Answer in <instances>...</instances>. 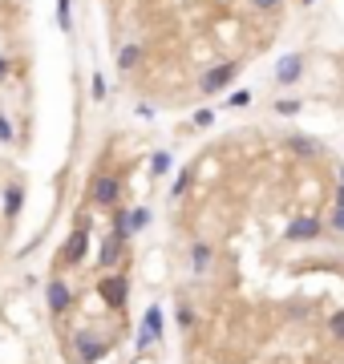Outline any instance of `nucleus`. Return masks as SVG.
I'll return each instance as SVG.
<instances>
[{
    "label": "nucleus",
    "mask_w": 344,
    "mask_h": 364,
    "mask_svg": "<svg viewBox=\"0 0 344 364\" xmlns=\"http://www.w3.org/2000/svg\"><path fill=\"white\" fill-rule=\"evenodd\" d=\"M146 227H150V207H134V211H130V223H126V235L134 239V235L146 231Z\"/></svg>",
    "instance_id": "14"
},
{
    "label": "nucleus",
    "mask_w": 344,
    "mask_h": 364,
    "mask_svg": "<svg viewBox=\"0 0 344 364\" xmlns=\"http://www.w3.org/2000/svg\"><path fill=\"white\" fill-rule=\"evenodd\" d=\"M20 207H25V186H20V182H8V186H4V219H17Z\"/></svg>",
    "instance_id": "12"
},
{
    "label": "nucleus",
    "mask_w": 344,
    "mask_h": 364,
    "mask_svg": "<svg viewBox=\"0 0 344 364\" xmlns=\"http://www.w3.org/2000/svg\"><path fill=\"white\" fill-rule=\"evenodd\" d=\"M117 195H122V182L114 178V174H98V178L89 182V199H94V207H114Z\"/></svg>",
    "instance_id": "7"
},
{
    "label": "nucleus",
    "mask_w": 344,
    "mask_h": 364,
    "mask_svg": "<svg viewBox=\"0 0 344 364\" xmlns=\"http://www.w3.org/2000/svg\"><path fill=\"white\" fill-rule=\"evenodd\" d=\"M163 332H166L163 304H150L146 312H142V324H138V336H134V352H146V348L163 344Z\"/></svg>",
    "instance_id": "1"
},
{
    "label": "nucleus",
    "mask_w": 344,
    "mask_h": 364,
    "mask_svg": "<svg viewBox=\"0 0 344 364\" xmlns=\"http://www.w3.org/2000/svg\"><path fill=\"white\" fill-rule=\"evenodd\" d=\"M126 243H130V235L117 231V227L106 235V239H101V247H98V267H101V271H110V267L122 264V255H126Z\"/></svg>",
    "instance_id": "3"
},
{
    "label": "nucleus",
    "mask_w": 344,
    "mask_h": 364,
    "mask_svg": "<svg viewBox=\"0 0 344 364\" xmlns=\"http://www.w3.org/2000/svg\"><path fill=\"white\" fill-rule=\"evenodd\" d=\"M195 324H198L195 308H191V304H179V328H182V332H191Z\"/></svg>",
    "instance_id": "20"
},
{
    "label": "nucleus",
    "mask_w": 344,
    "mask_h": 364,
    "mask_svg": "<svg viewBox=\"0 0 344 364\" xmlns=\"http://www.w3.org/2000/svg\"><path fill=\"white\" fill-rule=\"evenodd\" d=\"M288 146H292L295 154H316V150H320L316 142H312V138H304V134H295V138H288Z\"/></svg>",
    "instance_id": "19"
},
{
    "label": "nucleus",
    "mask_w": 344,
    "mask_h": 364,
    "mask_svg": "<svg viewBox=\"0 0 344 364\" xmlns=\"http://www.w3.org/2000/svg\"><path fill=\"white\" fill-rule=\"evenodd\" d=\"M300 4H316V0H300Z\"/></svg>",
    "instance_id": "29"
},
{
    "label": "nucleus",
    "mask_w": 344,
    "mask_h": 364,
    "mask_svg": "<svg viewBox=\"0 0 344 364\" xmlns=\"http://www.w3.org/2000/svg\"><path fill=\"white\" fill-rule=\"evenodd\" d=\"M186 259H191V271H195V275H207V271H211V259H215L211 243H207V239H195L191 251H186Z\"/></svg>",
    "instance_id": "11"
},
{
    "label": "nucleus",
    "mask_w": 344,
    "mask_h": 364,
    "mask_svg": "<svg viewBox=\"0 0 344 364\" xmlns=\"http://www.w3.org/2000/svg\"><path fill=\"white\" fill-rule=\"evenodd\" d=\"M255 8H260V13H272V8H279V0H255Z\"/></svg>",
    "instance_id": "27"
},
{
    "label": "nucleus",
    "mask_w": 344,
    "mask_h": 364,
    "mask_svg": "<svg viewBox=\"0 0 344 364\" xmlns=\"http://www.w3.org/2000/svg\"><path fill=\"white\" fill-rule=\"evenodd\" d=\"M98 296L114 308V312H122L126 304H130V275H122V271H114V275H101L98 280Z\"/></svg>",
    "instance_id": "2"
},
{
    "label": "nucleus",
    "mask_w": 344,
    "mask_h": 364,
    "mask_svg": "<svg viewBox=\"0 0 344 364\" xmlns=\"http://www.w3.org/2000/svg\"><path fill=\"white\" fill-rule=\"evenodd\" d=\"M247 101H251V93H247V89H235V93L227 98V110H243Z\"/></svg>",
    "instance_id": "23"
},
{
    "label": "nucleus",
    "mask_w": 344,
    "mask_h": 364,
    "mask_svg": "<svg viewBox=\"0 0 344 364\" xmlns=\"http://www.w3.org/2000/svg\"><path fill=\"white\" fill-rule=\"evenodd\" d=\"M138 61H142V45H122V49H117V69H122V73H130Z\"/></svg>",
    "instance_id": "13"
},
{
    "label": "nucleus",
    "mask_w": 344,
    "mask_h": 364,
    "mask_svg": "<svg viewBox=\"0 0 344 364\" xmlns=\"http://www.w3.org/2000/svg\"><path fill=\"white\" fill-rule=\"evenodd\" d=\"M324 235V223L316 215H295L288 227H284V239H292V243H312V239H320Z\"/></svg>",
    "instance_id": "6"
},
{
    "label": "nucleus",
    "mask_w": 344,
    "mask_h": 364,
    "mask_svg": "<svg viewBox=\"0 0 344 364\" xmlns=\"http://www.w3.org/2000/svg\"><path fill=\"white\" fill-rule=\"evenodd\" d=\"M328 227L336 235H344V207H332V215H328Z\"/></svg>",
    "instance_id": "24"
},
{
    "label": "nucleus",
    "mask_w": 344,
    "mask_h": 364,
    "mask_svg": "<svg viewBox=\"0 0 344 364\" xmlns=\"http://www.w3.org/2000/svg\"><path fill=\"white\" fill-rule=\"evenodd\" d=\"M235 73H239V65L235 61H223V65H215V69H207L203 77H198V89L211 98V93H223L231 82H235Z\"/></svg>",
    "instance_id": "4"
},
{
    "label": "nucleus",
    "mask_w": 344,
    "mask_h": 364,
    "mask_svg": "<svg viewBox=\"0 0 344 364\" xmlns=\"http://www.w3.org/2000/svg\"><path fill=\"white\" fill-rule=\"evenodd\" d=\"M300 77H304V57H300V53H288V57H279L276 61V85L292 89Z\"/></svg>",
    "instance_id": "10"
},
{
    "label": "nucleus",
    "mask_w": 344,
    "mask_h": 364,
    "mask_svg": "<svg viewBox=\"0 0 344 364\" xmlns=\"http://www.w3.org/2000/svg\"><path fill=\"white\" fill-rule=\"evenodd\" d=\"M191 178H195V166L179 170V178H174V190H170V195H174V199H182V195H186V186H191Z\"/></svg>",
    "instance_id": "17"
},
{
    "label": "nucleus",
    "mask_w": 344,
    "mask_h": 364,
    "mask_svg": "<svg viewBox=\"0 0 344 364\" xmlns=\"http://www.w3.org/2000/svg\"><path fill=\"white\" fill-rule=\"evenodd\" d=\"M73 352H77L82 364H98L110 352V340H98V332H77L73 336Z\"/></svg>",
    "instance_id": "5"
},
{
    "label": "nucleus",
    "mask_w": 344,
    "mask_h": 364,
    "mask_svg": "<svg viewBox=\"0 0 344 364\" xmlns=\"http://www.w3.org/2000/svg\"><path fill=\"white\" fill-rule=\"evenodd\" d=\"M17 142V130H13V122H8V114L0 110V146H13Z\"/></svg>",
    "instance_id": "18"
},
{
    "label": "nucleus",
    "mask_w": 344,
    "mask_h": 364,
    "mask_svg": "<svg viewBox=\"0 0 344 364\" xmlns=\"http://www.w3.org/2000/svg\"><path fill=\"white\" fill-rule=\"evenodd\" d=\"M45 308H49L53 316H65L69 308H73V287H69L61 275L49 280V287H45Z\"/></svg>",
    "instance_id": "8"
},
{
    "label": "nucleus",
    "mask_w": 344,
    "mask_h": 364,
    "mask_svg": "<svg viewBox=\"0 0 344 364\" xmlns=\"http://www.w3.org/2000/svg\"><path fill=\"white\" fill-rule=\"evenodd\" d=\"M57 29L61 33L73 29V0H57Z\"/></svg>",
    "instance_id": "16"
},
{
    "label": "nucleus",
    "mask_w": 344,
    "mask_h": 364,
    "mask_svg": "<svg viewBox=\"0 0 344 364\" xmlns=\"http://www.w3.org/2000/svg\"><path fill=\"white\" fill-rule=\"evenodd\" d=\"M85 251H89V227H73V235L61 247V267H77L85 259Z\"/></svg>",
    "instance_id": "9"
},
{
    "label": "nucleus",
    "mask_w": 344,
    "mask_h": 364,
    "mask_svg": "<svg viewBox=\"0 0 344 364\" xmlns=\"http://www.w3.org/2000/svg\"><path fill=\"white\" fill-rule=\"evenodd\" d=\"M195 126H198V130L215 126V110H195Z\"/></svg>",
    "instance_id": "26"
},
{
    "label": "nucleus",
    "mask_w": 344,
    "mask_h": 364,
    "mask_svg": "<svg viewBox=\"0 0 344 364\" xmlns=\"http://www.w3.org/2000/svg\"><path fill=\"white\" fill-rule=\"evenodd\" d=\"M8 73H13V65H8V61H4V57H0V82H4V77H8Z\"/></svg>",
    "instance_id": "28"
},
{
    "label": "nucleus",
    "mask_w": 344,
    "mask_h": 364,
    "mask_svg": "<svg viewBox=\"0 0 344 364\" xmlns=\"http://www.w3.org/2000/svg\"><path fill=\"white\" fill-rule=\"evenodd\" d=\"M89 93H94V101H106V77H101V73H94V82H89Z\"/></svg>",
    "instance_id": "25"
},
{
    "label": "nucleus",
    "mask_w": 344,
    "mask_h": 364,
    "mask_svg": "<svg viewBox=\"0 0 344 364\" xmlns=\"http://www.w3.org/2000/svg\"><path fill=\"white\" fill-rule=\"evenodd\" d=\"M328 336H332V340H344V312L328 316Z\"/></svg>",
    "instance_id": "21"
},
{
    "label": "nucleus",
    "mask_w": 344,
    "mask_h": 364,
    "mask_svg": "<svg viewBox=\"0 0 344 364\" xmlns=\"http://www.w3.org/2000/svg\"><path fill=\"white\" fill-rule=\"evenodd\" d=\"M304 105H300V98H279L276 101V114H284V117H292V114H300Z\"/></svg>",
    "instance_id": "22"
},
{
    "label": "nucleus",
    "mask_w": 344,
    "mask_h": 364,
    "mask_svg": "<svg viewBox=\"0 0 344 364\" xmlns=\"http://www.w3.org/2000/svg\"><path fill=\"white\" fill-rule=\"evenodd\" d=\"M170 170H174V158H170L166 150H158V154L150 158V174H154V178H166Z\"/></svg>",
    "instance_id": "15"
}]
</instances>
